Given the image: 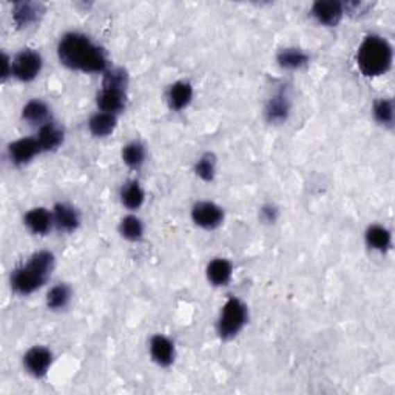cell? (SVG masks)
<instances>
[{
    "label": "cell",
    "mask_w": 395,
    "mask_h": 395,
    "mask_svg": "<svg viewBox=\"0 0 395 395\" xmlns=\"http://www.w3.org/2000/svg\"><path fill=\"white\" fill-rule=\"evenodd\" d=\"M58 54L62 64L72 70L84 73H106L108 70L106 51L92 42L85 34H65L59 44Z\"/></svg>",
    "instance_id": "cell-1"
},
{
    "label": "cell",
    "mask_w": 395,
    "mask_h": 395,
    "mask_svg": "<svg viewBox=\"0 0 395 395\" xmlns=\"http://www.w3.org/2000/svg\"><path fill=\"white\" fill-rule=\"evenodd\" d=\"M357 64L364 76L386 74L392 65V47L380 36H367L360 45Z\"/></svg>",
    "instance_id": "cell-3"
},
{
    "label": "cell",
    "mask_w": 395,
    "mask_h": 395,
    "mask_svg": "<svg viewBox=\"0 0 395 395\" xmlns=\"http://www.w3.org/2000/svg\"><path fill=\"white\" fill-rule=\"evenodd\" d=\"M290 112V101L289 96L284 92H278L274 94L266 107V117L269 122L280 124L287 119Z\"/></svg>",
    "instance_id": "cell-14"
},
{
    "label": "cell",
    "mask_w": 395,
    "mask_h": 395,
    "mask_svg": "<svg viewBox=\"0 0 395 395\" xmlns=\"http://www.w3.org/2000/svg\"><path fill=\"white\" fill-rule=\"evenodd\" d=\"M22 116L25 121L31 124H47L48 117H50V108L45 102L39 99L30 101L22 110Z\"/></svg>",
    "instance_id": "cell-22"
},
{
    "label": "cell",
    "mask_w": 395,
    "mask_h": 395,
    "mask_svg": "<svg viewBox=\"0 0 395 395\" xmlns=\"http://www.w3.org/2000/svg\"><path fill=\"white\" fill-rule=\"evenodd\" d=\"M54 269V255L51 252L34 253L25 266L15 270L11 276V286L20 295L36 292L50 278Z\"/></svg>",
    "instance_id": "cell-2"
},
{
    "label": "cell",
    "mask_w": 395,
    "mask_h": 395,
    "mask_svg": "<svg viewBox=\"0 0 395 395\" xmlns=\"http://www.w3.org/2000/svg\"><path fill=\"white\" fill-rule=\"evenodd\" d=\"M25 224L33 233L45 235L50 232L51 226L54 224L53 215L44 207H37L25 215Z\"/></svg>",
    "instance_id": "cell-15"
},
{
    "label": "cell",
    "mask_w": 395,
    "mask_h": 395,
    "mask_svg": "<svg viewBox=\"0 0 395 395\" xmlns=\"http://www.w3.org/2000/svg\"><path fill=\"white\" fill-rule=\"evenodd\" d=\"M42 70V58L33 50L20 51L11 62V74L22 82H31Z\"/></svg>",
    "instance_id": "cell-5"
},
{
    "label": "cell",
    "mask_w": 395,
    "mask_h": 395,
    "mask_svg": "<svg viewBox=\"0 0 395 395\" xmlns=\"http://www.w3.org/2000/svg\"><path fill=\"white\" fill-rule=\"evenodd\" d=\"M122 159L130 169H140L145 159V149L141 142H130L122 149Z\"/></svg>",
    "instance_id": "cell-25"
},
{
    "label": "cell",
    "mask_w": 395,
    "mask_h": 395,
    "mask_svg": "<svg viewBox=\"0 0 395 395\" xmlns=\"http://www.w3.org/2000/svg\"><path fill=\"white\" fill-rule=\"evenodd\" d=\"M72 300V289L67 284H58L50 289L47 295V304L48 308L53 310H59L67 308V304Z\"/></svg>",
    "instance_id": "cell-24"
},
{
    "label": "cell",
    "mask_w": 395,
    "mask_h": 395,
    "mask_svg": "<svg viewBox=\"0 0 395 395\" xmlns=\"http://www.w3.org/2000/svg\"><path fill=\"white\" fill-rule=\"evenodd\" d=\"M308 62V54L301 50H296V48H286V50H281L278 54V64L283 68H287V70H296V68L306 65Z\"/></svg>",
    "instance_id": "cell-23"
},
{
    "label": "cell",
    "mask_w": 395,
    "mask_h": 395,
    "mask_svg": "<svg viewBox=\"0 0 395 395\" xmlns=\"http://www.w3.org/2000/svg\"><path fill=\"white\" fill-rule=\"evenodd\" d=\"M119 232L122 237L128 241H140L144 235V226L140 218L130 215V217H126L121 221Z\"/></svg>",
    "instance_id": "cell-26"
},
{
    "label": "cell",
    "mask_w": 395,
    "mask_h": 395,
    "mask_svg": "<svg viewBox=\"0 0 395 395\" xmlns=\"http://www.w3.org/2000/svg\"><path fill=\"white\" fill-rule=\"evenodd\" d=\"M344 6L337 0H320L312 6V15L318 22L328 26L337 25L343 17Z\"/></svg>",
    "instance_id": "cell-9"
},
{
    "label": "cell",
    "mask_w": 395,
    "mask_h": 395,
    "mask_svg": "<svg viewBox=\"0 0 395 395\" xmlns=\"http://www.w3.org/2000/svg\"><path fill=\"white\" fill-rule=\"evenodd\" d=\"M233 266L232 262L224 258H215L207 266V278L213 286H227L232 280Z\"/></svg>",
    "instance_id": "cell-16"
},
{
    "label": "cell",
    "mask_w": 395,
    "mask_h": 395,
    "mask_svg": "<svg viewBox=\"0 0 395 395\" xmlns=\"http://www.w3.org/2000/svg\"><path fill=\"white\" fill-rule=\"evenodd\" d=\"M53 363V353L50 349L44 348V346H34L24 357L25 369L28 371L33 377H44L50 369Z\"/></svg>",
    "instance_id": "cell-7"
},
{
    "label": "cell",
    "mask_w": 395,
    "mask_h": 395,
    "mask_svg": "<svg viewBox=\"0 0 395 395\" xmlns=\"http://www.w3.org/2000/svg\"><path fill=\"white\" fill-rule=\"evenodd\" d=\"M192 98H193V88L189 82L185 81L175 82L167 93L169 106L171 110H176V112L189 106Z\"/></svg>",
    "instance_id": "cell-18"
},
{
    "label": "cell",
    "mask_w": 395,
    "mask_h": 395,
    "mask_svg": "<svg viewBox=\"0 0 395 395\" xmlns=\"http://www.w3.org/2000/svg\"><path fill=\"white\" fill-rule=\"evenodd\" d=\"M10 76V58L3 54V74H2V79L5 81L6 78Z\"/></svg>",
    "instance_id": "cell-30"
},
{
    "label": "cell",
    "mask_w": 395,
    "mask_h": 395,
    "mask_svg": "<svg viewBox=\"0 0 395 395\" xmlns=\"http://www.w3.org/2000/svg\"><path fill=\"white\" fill-rule=\"evenodd\" d=\"M195 171L203 181H212L215 178V171H217V159L212 153L203 155L196 162Z\"/></svg>",
    "instance_id": "cell-28"
},
{
    "label": "cell",
    "mask_w": 395,
    "mask_h": 395,
    "mask_svg": "<svg viewBox=\"0 0 395 395\" xmlns=\"http://www.w3.org/2000/svg\"><path fill=\"white\" fill-rule=\"evenodd\" d=\"M121 199H122V204L126 205L127 209H130V210L140 209L144 203V199H145L144 190H142V187L140 185V183L130 181L124 185L122 192H121Z\"/></svg>",
    "instance_id": "cell-21"
},
{
    "label": "cell",
    "mask_w": 395,
    "mask_h": 395,
    "mask_svg": "<svg viewBox=\"0 0 395 395\" xmlns=\"http://www.w3.org/2000/svg\"><path fill=\"white\" fill-rule=\"evenodd\" d=\"M39 147L42 151H53L59 149L64 142V130H62L56 122H47L39 130L37 135Z\"/></svg>",
    "instance_id": "cell-12"
},
{
    "label": "cell",
    "mask_w": 395,
    "mask_h": 395,
    "mask_svg": "<svg viewBox=\"0 0 395 395\" xmlns=\"http://www.w3.org/2000/svg\"><path fill=\"white\" fill-rule=\"evenodd\" d=\"M366 242H367V246L373 249V251H378V252L389 251L391 244H392L391 232L383 226H378V224L371 226L366 230Z\"/></svg>",
    "instance_id": "cell-19"
},
{
    "label": "cell",
    "mask_w": 395,
    "mask_h": 395,
    "mask_svg": "<svg viewBox=\"0 0 395 395\" xmlns=\"http://www.w3.org/2000/svg\"><path fill=\"white\" fill-rule=\"evenodd\" d=\"M150 353L155 363L162 367H169L175 362V344L167 337L155 335L150 342Z\"/></svg>",
    "instance_id": "cell-11"
},
{
    "label": "cell",
    "mask_w": 395,
    "mask_h": 395,
    "mask_svg": "<svg viewBox=\"0 0 395 395\" xmlns=\"http://www.w3.org/2000/svg\"><path fill=\"white\" fill-rule=\"evenodd\" d=\"M373 117L381 126H392L394 106L389 99H380L373 106Z\"/></svg>",
    "instance_id": "cell-27"
},
{
    "label": "cell",
    "mask_w": 395,
    "mask_h": 395,
    "mask_svg": "<svg viewBox=\"0 0 395 395\" xmlns=\"http://www.w3.org/2000/svg\"><path fill=\"white\" fill-rule=\"evenodd\" d=\"M192 218L193 223L196 226L207 228V230H212V228H217L221 226L224 219V212L219 205L215 203H209V201H201L196 203L192 209Z\"/></svg>",
    "instance_id": "cell-6"
},
{
    "label": "cell",
    "mask_w": 395,
    "mask_h": 395,
    "mask_svg": "<svg viewBox=\"0 0 395 395\" xmlns=\"http://www.w3.org/2000/svg\"><path fill=\"white\" fill-rule=\"evenodd\" d=\"M54 224L62 232H74L79 226V213L68 204H56L53 212Z\"/></svg>",
    "instance_id": "cell-17"
},
{
    "label": "cell",
    "mask_w": 395,
    "mask_h": 395,
    "mask_svg": "<svg viewBox=\"0 0 395 395\" xmlns=\"http://www.w3.org/2000/svg\"><path fill=\"white\" fill-rule=\"evenodd\" d=\"M247 308L238 298L227 300L221 310L218 320V334L223 339H230L237 337L247 323Z\"/></svg>",
    "instance_id": "cell-4"
},
{
    "label": "cell",
    "mask_w": 395,
    "mask_h": 395,
    "mask_svg": "<svg viewBox=\"0 0 395 395\" xmlns=\"http://www.w3.org/2000/svg\"><path fill=\"white\" fill-rule=\"evenodd\" d=\"M126 90L127 88L102 84L101 92L98 93V107L101 112L112 115L122 112V110L126 108V99H127Z\"/></svg>",
    "instance_id": "cell-8"
},
{
    "label": "cell",
    "mask_w": 395,
    "mask_h": 395,
    "mask_svg": "<svg viewBox=\"0 0 395 395\" xmlns=\"http://www.w3.org/2000/svg\"><path fill=\"white\" fill-rule=\"evenodd\" d=\"M40 151L42 150H40L36 137H24V140L15 141L8 147L11 161L16 165L28 164L34 156L40 153Z\"/></svg>",
    "instance_id": "cell-10"
},
{
    "label": "cell",
    "mask_w": 395,
    "mask_h": 395,
    "mask_svg": "<svg viewBox=\"0 0 395 395\" xmlns=\"http://www.w3.org/2000/svg\"><path fill=\"white\" fill-rule=\"evenodd\" d=\"M116 115L99 112L92 116V119L88 122V128L92 131V135L103 137L112 135L116 128Z\"/></svg>",
    "instance_id": "cell-20"
},
{
    "label": "cell",
    "mask_w": 395,
    "mask_h": 395,
    "mask_svg": "<svg viewBox=\"0 0 395 395\" xmlns=\"http://www.w3.org/2000/svg\"><path fill=\"white\" fill-rule=\"evenodd\" d=\"M44 6L34 2H19L12 8V19L17 26H30L31 24L37 22L39 17L42 16Z\"/></svg>",
    "instance_id": "cell-13"
},
{
    "label": "cell",
    "mask_w": 395,
    "mask_h": 395,
    "mask_svg": "<svg viewBox=\"0 0 395 395\" xmlns=\"http://www.w3.org/2000/svg\"><path fill=\"white\" fill-rule=\"evenodd\" d=\"M262 217H264V219L267 221V223H274V221L276 219V209L272 205H266V207H262Z\"/></svg>",
    "instance_id": "cell-29"
}]
</instances>
